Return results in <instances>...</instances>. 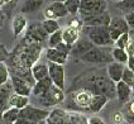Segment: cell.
Here are the masks:
<instances>
[{
  "mask_svg": "<svg viewBox=\"0 0 134 124\" xmlns=\"http://www.w3.org/2000/svg\"><path fill=\"white\" fill-rule=\"evenodd\" d=\"M71 88H83L95 95H105L109 99L116 96V84L108 76L104 68H91L80 73L71 84Z\"/></svg>",
  "mask_w": 134,
  "mask_h": 124,
  "instance_id": "cell-1",
  "label": "cell"
},
{
  "mask_svg": "<svg viewBox=\"0 0 134 124\" xmlns=\"http://www.w3.org/2000/svg\"><path fill=\"white\" fill-rule=\"evenodd\" d=\"M113 47H97L95 46L91 51L80 57V61L89 65H109L114 62L113 60Z\"/></svg>",
  "mask_w": 134,
  "mask_h": 124,
  "instance_id": "cell-2",
  "label": "cell"
},
{
  "mask_svg": "<svg viewBox=\"0 0 134 124\" xmlns=\"http://www.w3.org/2000/svg\"><path fill=\"white\" fill-rule=\"evenodd\" d=\"M82 33L97 47H113L109 27H83Z\"/></svg>",
  "mask_w": 134,
  "mask_h": 124,
  "instance_id": "cell-3",
  "label": "cell"
},
{
  "mask_svg": "<svg viewBox=\"0 0 134 124\" xmlns=\"http://www.w3.org/2000/svg\"><path fill=\"white\" fill-rule=\"evenodd\" d=\"M66 100V93L65 90L57 88L56 85H52L51 89L46 93L44 95L39 96V98H34V101L37 103L38 105H41V108H52L56 105L63 104Z\"/></svg>",
  "mask_w": 134,
  "mask_h": 124,
  "instance_id": "cell-4",
  "label": "cell"
},
{
  "mask_svg": "<svg viewBox=\"0 0 134 124\" xmlns=\"http://www.w3.org/2000/svg\"><path fill=\"white\" fill-rule=\"evenodd\" d=\"M106 9H108L106 0H81L80 15L81 18L94 17L108 12Z\"/></svg>",
  "mask_w": 134,
  "mask_h": 124,
  "instance_id": "cell-5",
  "label": "cell"
},
{
  "mask_svg": "<svg viewBox=\"0 0 134 124\" xmlns=\"http://www.w3.org/2000/svg\"><path fill=\"white\" fill-rule=\"evenodd\" d=\"M51 111L48 109L41 108V106H34V105H27L19 111V118L28 119L33 123H41L43 120H47L49 117Z\"/></svg>",
  "mask_w": 134,
  "mask_h": 124,
  "instance_id": "cell-6",
  "label": "cell"
},
{
  "mask_svg": "<svg viewBox=\"0 0 134 124\" xmlns=\"http://www.w3.org/2000/svg\"><path fill=\"white\" fill-rule=\"evenodd\" d=\"M82 28H83L82 19H79V18L72 19L62 29L63 30V42L70 46H74L80 39V33L82 32Z\"/></svg>",
  "mask_w": 134,
  "mask_h": 124,
  "instance_id": "cell-7",
  "label": "cell"
},
{
  "mask_svg": "<svg viewBox=\"0 0 134 124\" xmlns=\"http://www.w3.org/2000/svg\"><path fill=\"white\" fill-rule=\"evenodd\" d=\"M48 37L49 36L47 34V32L44 30L43 25H42V23L34 22V23H32L29 27L27 28L25 36L23 37V38H25V39L29 41V42L43 44V42H44Z\"/></svg>",
  "mask_w": 134,
  "mask_h": 124,
  "instance_id": "cell-8",
  "label": "cell"
},
{
  "mask_svg": "<svg viewBox=\"0 0 134 124\" xmlns=\"http://www.w3.org/2000/svg\"><path fill=\"white\" fill-rule=\"evenodd\" d=\"M129 30L130 28L124 17H113L111 18V22L109 24V32H110V37L114 43L119 39L121 34L129 33Z\"/></svg>",
  "mask_w": 134,
  "mask_h": 124,
  "instance_id": "cell-9",
  "label": "cell"
},
{
  "mask_svg": "<svg viewBox=\"0 0 134 124\" xmlns=\"http://www.w3.org/2000/svg\"><path fill=\"white\" fill-rule=\"evenodd\" d=\"M49 79L52 80L53 85H56L57 88L65 90V66L57 65L49 62Z\"/></svg>",
  "mask_w": 134,
  "mask_h": 124,
  "instance_id": "cell-10",
  "label": "cell"
},
{
  "mask_svg": "<svg viewBox=\"0 0 134 124\" xmlns=\"http://www.w3.org/2000/svg\"><path fill=\"white\" fill-rule=\"evenodd\" d=\"M111 15L109 12H105L103 14L94 15V17H87V18H81L83 27H109L111 22Z\"/></svg>",
  "mask_w": 134,
  "mask_h": 124,
  "instance_id": "cell-11",
  "label": "cell"
},
{
  "mask_svg": "<svg viewBox=\"0 0 134 124\" xmlns=\"http://www.w3.org/2000/svg\"><path fill=\"white\" fill-rule=\"evenodd\" d=\"M10 81H12L14 94L24 95V96H30L32 95L33 85L29 84L28 81H25L22 77H18V76H10Z\"/></svg>",
  "mask_w": 134,
  "mask_h": 124,
  "instance_id": "cell-12",
  "label": "cell"
},
{
  "mask_svg": "<svg viewBox=\"0 0 134 124\" xmlns=\"http://www.w3.org/2000/svg\"><path fill=\"white\" fill-rule=\"evenodd\" d=\"M94 47H95V44L92 43L87 37L80 38V39L74 44L71 55H72V57H75V58H80L81 56H83V55H86L89 51H91Z\"/></svg>",
  "mask_w": 134,
  "mask_h": 124,
  "instance_id": "cell-13",
  "label": "cell"
},
{
  "mask_svg": "<svg viewBox=\"0 0 134 124\" xmlns=\"http://www.w3.org/2000/svg\"><path fill=\"white\" fill-rule=\"evenodd\" d=\"M28 28V20H27V17L22 13L19 14H15L10 22V29L14 37H19L24 30Z\"/></svg>",
  "mask_w": 134,
  "mask_h": 124,
  "instance_id": "cell-14",
  "label": "cell"
},
{
  "mask_svg": "<svg viewBox=\"0 0 134 124\" xmlns=\"http://www.w3.org/2000/svg\"><path fill=\"white\" fill-rule=\"evenodd\" d=\"M13 94H14V90L12 86V81H8L7 84L0 86V111L1 113L9 109V101Z\"/></svg>",
  "mask_w": 134,
  "mask_h": 124,
  "instance_id": "cell-15",
  "label": "cell"
},
{
  "mask_svg": "<svg viewBox=\"0 0 134 124\" xmlns=\"http://www.w3.org/2000/svg\"><path fill=\"white\" fill-rule=\"evenodd\" d=\"M133 94V88L127 85L124 81H119L116 82V98H118V101L120 105H124L127 104Z\"/></svg>",
  "mask_w": 134,
  "mask_h": 124,
  "instance_id": "cell-16",
  "label": "cell"
},
{
  "mask_svg": "<svg viewBox=\"0 0 134 124\" xmlns=\"http://www.w3.org/2000/svg\"><path fill=\"white\" fill-rule=\"evenodd\" d=\"M46 55V58L48 60V62H52V63H57V65H66L67 61H68V57L70 56H67L65 55L63 52H61L60 50H57V48H51V47H48L44 52Z\"/></svg>",
  "mask_w": 134,
  "mask_h": 124,
  "instance_id": "cell-17",
  "label": "cell"
},
{
  "mask_svg": "<svg viewBox=\"0 0 134 124\" xmlns=\"http://www.w3.org/2000/svg\"><path fill=\"white\" fill-rule=\"evenodd\" d=\"M43 4H44V0H23L20 13L24 15L38 13L43 8Z\"/></svg>",
  "mask_w": 134,
  "mask_h": 124,
  "instance_id": "cell-18",
  "label": "cell"
},
{
  "mask_svg": "<svg viewBox=\"0 0 134 124\" xmlns=\"http://www.w3.org/2000/svg\"><path fill=\"white\" fill-rule=\"evenodd\" d=\"M124 70H125V65L123 63H118V62H111L109 63L108 67H106V72H108V76L110 77V80H113L115 84L121 81V77H123V73H124Z\"/></svg>",
  "mask_w": 134,
  "mask_h": 124,
  "instance_id": "cell-19",
  "label": "cell"
},
{
  "mask_svg": "<svg viewBox=\"0 0 134 124\" xmlns=\"http://www.w3.org/2000/svg\"><path fill=\"white\" fill-rule=\"evenodd\" d=\"M52 85H53V82L49 77H46L43 80L37 81V82L34 84V86H33V91H32L33 98H39V96L44 95L46 93L51 89Z\"/></svg>",
  "mask_w": 134,
  "mask_h": 124,
  "instance_id": "cell-20",
  "label": "cell"
},
{
  "mask_svg": "<svg viewBox=\"0 0 134 124\" xmlns=\"http://www.w3.org/2000/svg\"><path fill=\"white\" fill-rule=\"evenodd\" d=\"M32 75L34 77L36 82L43 80L46 77H49V66L48 63H36L32 67Z\"/></svg>",
  "mask_w": 134,
  "mask_h": 124,
  "instance_id": "cell-21",
  "label": "cell"
},
{
  "mask_svg": "<svg viewBox=\"0 0 134 124\" xmlns=\"http://www.w3.org/2000/svg\"><path fill=\"white\" fill-rule=\"evenodd\" d=\"M110 99L105 95H95L94 96V100L91 103V106H90V114H97L100 113L101 110L105 108V105L108 104Z\"/></svg>",
  "mask_w": 134,
  "mask_h": 124,
  "instance_id": "cell-22",
  "label": "cell"
},
{
  "mask_svg": "<svg viewBox=\"0 0 134 124\" xmlns=\"http://www.w3.org/2000/svg\"><path fill=\"white\" fill-rule=\"evenodd\" d=\"M27 105H29V96H24V95L13 94L9 101V108H16V109L22 110Z\"/></svg>",
  "mask_w": 134,
  "mask_h": 124,
  "instance_id": "cell-23",
  "label": "cell"
},
{
  "mask_svg": "<svg viewBox=\"0 0 134 124\" xmlns=\"http://www.w3.org/2000/svg\"><path fill=\"white\" fill-rule=\"evenodd\" d=\"M19 111L20 110L16 108H9L5 111H3L0 124H14L19 119Z\"/></svg>",
  "mask_w": 134,
  "mask_h": 124,
  "instance_id": "cell-24",
  "label": "cell"
},
{
  "mask_svg": "<svg viewBox=\"0 0 134 124\" xmlns=\"http://www.w3.org/2000/svg\"><path fill=\"white\" fill-rule=\"evenodd\" d=\"M121 113H123V115H124L125 123L134 124V99L133 100H129L127 104L123 105Z\"/></svg>",
  "mask_w": 134,
  "mask_h": 124,
  "instance_id": "cell-25",
  "label": "cell"
},
{
  "mask_svg": "<svg viewBox=\"0 0 134 124\" xmlns=\"http://www.w3.org/2000/svg\"><path fill=\"white\" fill-rule=\"evenodd\" d=\"M111 55H113V60H114V62H118V63L127 65L128 58H129V53L127 52V50H123V48L114 47V48H113Z\"/></svg>",
  "mask_w": 134,
  "mask_h": 124,
  "instance_id": "cell-26",
  "label": "cell"
},
{
  "mask_svg": "<svg viewBox=\"0 0 134 124\" xmlns=\"http://www.w3.org/2000/svg\"><path fill=\"white\" fill-rule=\"evenodd\" d=\"M49 8L52 9L53 14L56 17V19H58V18H65L67 15H70L68 13V10H67L66 5H65V3H52Z\"/></svg>",
  "mask_w": 134,
  "mask_h": 124,
  "instance_id": "cell-27",
  "label": "cell"
},
{
  "mask_svg": "<svg viewBox=\"0 0 134 124\" xmlns=\"http://www.w3.org/2000/svg\"><path fill=\"white\" fill-rule=\"evenodd\" d=\"M42 25H43V28H44V30L47 32L48 36H51L54 32H57V30L61 29L57 19H44V20L42 22Z\"/></svg>",
  "mask_w": 134,
  "mask_h": 124,
  "instance_id": "cell-28",
  "label": "cell"
},
{
  "mask_svg": "<svg viewBox=\"0 0 134 124\" xmlns=\"http://www.w3.org/2000/svg\"><path fill=\"white\" fill-rule=\"evenodd\" d=\"M115 8L121 13H124V15L134 13V0H123L119 3H115Z\"/></svg>",
  "mask_w": 134,
  "mask_h": 124,
  "instance_id": "cell-29",
  "label": "cell"
},
{
  "mask_svg": "<svg viewBox=\"0 0 134 124\" xmlns=\"http://www.w3.org/2000/svg\"><path fill=\"white\" fill-rule=\"evenodd\" d=\"M62 42H63V30H62V28L48 37V47H51V48H56Z\"/></svg>",
  "mask_w": 134,
  "mask_h": 124,
  "instance_id": "cell-30",
  "label": "cell"
},
{
  "mask_svg": "<svg viewBox=\"0 0 134 124\" xmlns=\"http://www.w3.org/2000/svg\"><path fill=\"white\" fill-rule=\"evenodd\" d=\"M68 13L71 15L80 14V8H81V0H66L65 1Z\"/></svg>",
  "mask_w": 134,
  "mask_h": 124,
  "instance_id": "cell-31",
  "label": "cell"
},
{
  "mask_svg": "<svg viewBox=\"0 0 134 124\" xmlns=\"http://www.w3.org/2000/svg\"><path fill=\"white\" fill-rule=\"evenodd\" d=\"M10 81V72L5 62H0V86Z\"/></svg>",
  "mask_w": 134,
  "mask_h": 124,
  "instance_id": "cell-32",
  "label": "cell"
},
{
  "mask_svg": "<svg viewBox=\"0 0 134 124\" xmlns=\"http://www.w3.org/2000/svg\"><path fill=\"white\" fill-rule=\"evenodd\" d=\"M129 42H130V38H129V33H124L119 37V39L115 42V47L118 48H123V50H127L128 46H129Z\"/></svg>",
  "mask_w": 134,
  "mask_h": 124,
  "instance_id": "cell-33",
  "label": "cell"
},
{
  "mask_svg": "<svg viewBox=\"0 0 134 124\" xmlns=\"http://www.w3.org/2000/svg\"><path fill=\"white\" fill-rule=\"evenodd\" d=\"M121 81H124L127 85H129V86L133 88V85H134V72L130 70V68L125 67L124 73H123V77H121Z\"/></svg>",
  "mask_w": 134,
  "mask_h": 124,
  "instance_id": "cell-34",
  "label": "cell"
},
{
  "mask_svg": "<svg viewBox=\"0 0 134 124\" xmlns=\"http://www.w3.org/2000/svg\"><path fill=\"white\" fill-rule=\"evenodd\" d=\"M14 3H15V0H0V9L5 13V15H8L7 13H9V12L12 10L10 7H12V4H14Z\"/></svg>",
  "mask_w": 134,
  "mask_h": 124,
  "instance_id": "cell-35",
  "label": "cell"
},
{
  "mask_svg": "<svg viewBox=\"0 0 134 124\" xmlns=\"http://www.w3.org/2000/svg\"><path fill=\"white\" fill-rule=\"evenodd\" d=\"M10 57V52L8 51V48L5 47V44L0 43V62H5L8 58Z\"/></svg>",
  "mask_w": 134,
  "mask_h": 124,
  "instance_id": "cell-36",
  "label": "cell"
},
{
  "mask_svg": "<svg viewBox=\"0 0 134 124\" xmlns=\"http://www.w3.org/2000/svg\"><path fill=\"white\" fill-rule=\"evenodd\" d=\"M111 122L114 124H123L124 122H125L123 113H121V111H116V113H114V114H113V117H111Z\"/></svg>",
  "mask_w": 134,
  "mask_h": 124,
  "instance_id": "cell-37",
  "label": "cell"
},
{
  "mask_svg": "<svg viewBox=\"0 0 134 124\" xmlns=\"http://www.w3.org/2000/svg\"><path fill=\"white\" fill-rule=\"evenodd\" d=\"M87 120H89V124H106L103 118L97 117V115H92V117L87 118Z\"/></svg>",
  "mask_w": 134,
  "mask_h": 124,
  "instance_id": "cell-38",
  "label": "cell"
},
{
  "mask_svg": "<svg viewBox=\"0 0 134 124\" xmlns=\"http://www.w3.org/2000/svg\"><path fill=\"white\" fill-rule=\"evenodd\" d=\"M125 20H127L128 25L130 29H134V13H129V14H125L124 15Z\"/></svg>",
  "mask_w": 134,
  "mask_h": 124,
  "instance_id": "cell-39",
  "label": "cell"
},
{
  "mask_svg": "<svg viewBox=\"0 0 134 124\" xmlns=\"http://www.w3.org/2000/svg\"><path fill=\"white\" fill-rule=\"evenodd\" d=\"M44 18L46 19H56V17H54V14H53V12H52V9L48 7V8H46L44 9Z\"/></svg>",
  "mask_w": 134,
  "mask_h": 124,
  "instance_id": "cell-40",
  "label": "cell"
},
{
  "mask_svg": "<svg viewBox=\"0 0 134 124\" xmlns=\"http://www.w3.org/2000/svg\"><path fill=\"white\" fill-rule=\"evenodd\" d=\"M127 67L130 68L134 72V56L133 55H129V58H128V62H127Z\"/></svg>",
  "mask_w": 134,
  "mask_h": 124,
  "instance_id": "cell-41",
  "label": "cell"
},
{
  "mask_svg": "<svg viewBox=\"0 0 134 124\" xmlns=\"http://www.w3.org/2000/svg\"><path fill=\"white\" fill-rule=\"evenodd\" d=\"M5 19H7V15H5V13L0 9V29L4 27V23H5Z\"/></svg>",
  "mask_w": 134,
  "mask_h": 124,
  "instance_id": "cell-42",
  "label": "cell"
},
{
  "mask_svg": "<svg viewBox=\"0 0 134 124\" xmlns=\"http://www.w3.org/2000/svg\"><path fill=\"white\" fill-rule=\"evenodd\" d=\"M14 124H36V123L30 122V120H28V119H23V118H19V119H18V120H16Z\"/></svg>",
  "mask_w": 134,
  "mask_h": 124,
  "instance_id": "cell-43",
  "label": "cell"
},
{
  "mask_svg": "<svg viewBox=\"0 0 134 124\" xmlns=\"http://www.w3.org/2000/svg\"><path fill=\"white\" fill-rule=\"evenodd\" d=\"M52 3H65L66 0H51Z\"/></svg>",
  "mask_w": 134,
  "mask_h": 124,
  "instance_id": "cell-44",
  "label": "cell"
},
{
  "mask_svg": "<svg viewBox=\"0 0 134 124\" xmlns=\"http://www.w3.org/2000/svg\"><path fill=\"white\" fill-rule=\"evenodd\" d=\"M37 124H47V120H43V122H41V123H37Z\"/></svg>",
  "mask_w": 134,
  "mask_h": 124,
  "instance_id": "cell-45",
  "label": "cell"
},
{
  "mask_svg": "<svg viewBox=\"0 0 134 124\" xmlns=\"http://www.w3.org/2000/svg\"><path fill=\"white\" fill-rule=\"evenodd\" d=\"M111 1H114V3H119V1H123V0H111Z\"/></svg>",
  "mask_w": 134,
  "mask_h": 124,
  "instance_id": "cell-46",
  "label": "cell"
},
{
  "mask_svg": "<svg viewBox=\"0 0 134 124\" xmlns=\"http://www.w3.org/2000/svg\"><path fill=\"white\" fill-rule=\"evenodd\" d=\"M1 117H3V113L0 111V122H1Z\"/></svg>",
  "mask_w": 134,
  "mask_h": 124,
  "instance_id": "cell-47",
  "label": "cell"
},
{
  "mask_svg": "<svg viewBox=\"0 0 134 124\" xmlns=\"http://www.w3.org/2000/svg\"><path fill=\"white\" fill-rule=\"evenodd\" d=\"M133 95H134V94H133Z\"/></svg>",
  "mask_w": 134,
  "mask_h": 124,
  "instance_id": "cell-48",
  "label": "cell"
}]
</instances>
